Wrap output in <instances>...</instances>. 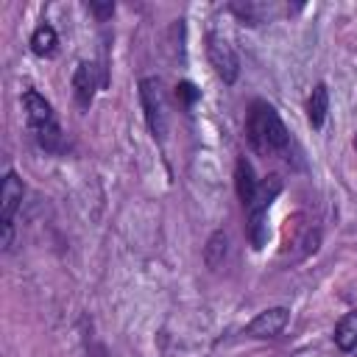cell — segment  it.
Wrapping results in <instances>:
<instances>
[{
	"instance_id": "1",
	"label": "cell",
	"mask_w": 357,
	"mask_h": 357,
	"mask_svg": "<svg viewBox=\"0 0 357 357\" xmlns=\"http://www.w3.org/2000/svg\"><path fill=\"white\" fill-rule=\"evenodd\" d=\"M245 134H248V142L254 151L265 153V156H273V153H284L287 145H290V134L282 123V117L276 114L273 106L257 100L248 112V123H245Z\"/></svg>"
},
{
	"instance_id": "2",
	"label": "cell",
	"mask_w": 357,
	"mask_h": 357,
	"mask_svg": "<svg viewBox=\"0 0 357 357\" xmlns=\"http://www.w3.org/2000/svg\"><path fill=\"white\" fill-rule=\"evenodd\" d=\"M279 190H282L279 176H268V178L257 187L254 201L245 206V223H248V226H245V234H248V240H251L254 248H262L265 240H268V223H265V218H268V206H271V201L279 195Z\"/></svg>"
},
{
	"instance_id": "3",
	"label": "cell",
	"mask_w": 357,
	"mask_h": 357,
	"mask_svg": "<svg viewBox=\"0 0 357 357\" xmlns=\"http://www.w3.org/2000/svg\"><path fill=\"white\" fill-rule=\"evenodd\" d=\"M139 98H142V109H145V120L153 137H165L167 131V106H165V95H162V81L159 78H142L139 81Z\"/></svg>"
},
{
	"instance_id": "4",
	"label": "cell",
	"mask_w": 357,
	"mask_h": 357,
	"mask_svg": "<svg viewBox=\"0 0 357 357\" xmlns=\"http://www.w3.org/2000/svg\"><path fill=\"white\" fill-rule=\"evenodd\" d=\"M206 56H209V64L215 67V73H218V78L223 84H234L237 81V75H240L237 53L231 50V45L220 33H209L206 36Z\"/></svg>"
},
{
	"instance_id": "5",
	"label": "cell",
	"mask_w": 357,
	"mask_h": 357,
	"mask_svg": "<svg viewBox=\"0 0 357 357\" xmlns=\"http://www.w3.org/2000/svg\"><path fill=\"white\" fill-rule=\"evenodd\" d=\"M287 318H290L287 307H271V310L259 312V315L245 326V335H251V337H276V335L284 329Z\"/></svg>"
},
{
	"instance_id": "6",
	"label": "cell",
	"mask_w": 357,
	"mask_h": 357,
	"mask_svg": "<svg viewBox=\"0 0 357 357\" xmlns=\"http://www.w3.org/2000/svg\"><path fill=\"white\" fill-rule=\"evenodd\" d=\"M22 195H25L22 178L14 170H8L6 178H3V190H0V223H11L14 212L22 204Z\"/></svg>"
},
{
	"instance_id": "7",
	"label": "cell",
	"mask_w": 357,
	"mask_h": 357,
	"mask_svg": "<svg viewBox=\"0 0 357 357\" xmlns=\"http://www.w3.org/2000/svg\"><path fill=\"white\" fill-rule=\"evenodd\" d=\"M22 106H25V114H28V123H31L33 131H36V128H45V126H50V123H56L50 103H47L39 92L28 89V92L22 95Z\"/></svg>"
},
{
	"instance_id": "8",
	"label": "cell",
	"mask_w": 357,
	"mask_h": 357,
	"mask_svg": "<svg viewBox=\"0 0 357 357\" xmlns=\"http://www.w3.org/2000/svg\"><path fill=\"white\" fill-rule=\"evenodd\" d=\"M73 95L78 100L81 109H89L92 98H95V67L89 61H81L75 67V75H73Z\"/></svg>"
},
{
	"instance_id": "9",
	"label": "cell",
	"mask_w": 357,
	"mask_h": 357,
	"mask_svg": "<svg viewBox=\"0 0 357 357\" xmlns=\"http://www.w3.org/2000/svg\"><path fill=\"white\" fill-rule=\"evenodd\" d=\"M234 187H237V198L243 201V206H248L254 201V195H257V187H259L248 159H237V165H234Z\"/></svg>"
},
{
	"instance_id": "10",
	"label": "cell",
	"mask_w": 357,
	"mask_h": 357,
	"mask_svg": "<svg viewBox=\"0 0 357 357\" xmlns=\"http://www.w3.org/2000/svg\"><path fill=\"white\" fill-rule=\"evenodd\" d=\"M335 346H337L340 351L357 349V310L346 312V315L337 321V326H335Z\"/></svg>"
},
{
	"instance_id": "11",
	"label": "cell",
	"mask_w": 357,
	"mask_h": 357,
	"mask_svg": "<svg viewBox=\"0 0 357 357\" xmlns=\"http://www.w3.org/2000/svg\"><path fill=\"white\" fill-rule=\"evenodd\" d=\"M326 112H329V92L324 84H318L307 100V117H310V126L312 128H321L324 120H326Z\"/></svg>"
},
{
	"instance_id": "12",
	"label": "cell",
	"mask_w": 357,
	"mask_h": 357,
	"mask_svg": "<svg viewBox=\"0 0 357 357\" xmlns=\"http://www.w3.org/2000/svg\"><path fill=\"white\" fill-rule=\"evenodd\" d=\"M56 45H59V36L53 31V25H39L33 33H31V50L36 56H53L56 53Z\"/></svg>"
},
{
	"instance_id": "13",
	"label": "cell",
	"mask_w": 357,
	"mask_h": 357,
	"mask_svg": "<svg viewBox=\"0 0 357 357\" xmlns=\"http://www.w3.org/2000/svg\"><path fill=\"white\" fill-rule=\"evenodd\" d=\"M226 251H229V240H226V234H223V231H215V234L206 240V245H204V262L215 271V268L223 265Z\"/></svg>"
},
{
	"instance_id": "14",
	"label": "cell",
	"mask_w": 357,
	"mask_h": 357,
	"mask_svg": "<svg viewBox=\"0 0 357 357\" xmlns=\"http://www.w3.org/2000/svg\"><path fill=\"white\" fill-rule=\"evenodd\" d=\"M176 95H178V98H184L187 103H192V100L198 98V92H195V86H192V84H187V81L176 86Z\"/></svg>"
},
{
	"instance_id": "15",
	"label": "cell",
	"mask_w": 357,
	"mask_h": 357,
	"mask_svg": "<svg viewBox=\"0 0 357 357\" xmlns=\"http://www.w3.org/2000/svg\"><path fill=\"white\" fill-rule=\"evenodd\" d=\"M89 8L98 14V20H106V17H112L114 3H89Z\"/></svg>"
},
{
	"instance_id": "16",
	"label": "cell",
	"mask_w": 357,
	"mask_h": 357,
	"mask_svg": "<svg viewBox=\"0 0 357 357\" xmlns=\"http://www.w3.org/2000/svg\"><path fill=\"white\" fill-rule=\"evenodd\" d=\"M354 145H357V139H354Z\"/></svg>"
}]
</instances>
